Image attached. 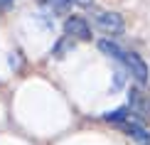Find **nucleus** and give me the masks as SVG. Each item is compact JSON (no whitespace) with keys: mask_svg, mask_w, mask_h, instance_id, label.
I'll list each match as a JSON object with an SVG mask.
<instances>
[{"mask_svg":"<svg viewBox=\"0 0 150 145\" xmlns=\"http://www.w3.org/2000/svg\"><path fill=\"white\" fill-rule=\"evenodd\" d=\"M93 27L106 32V35H121L126 30V22H123V17L118 12L106 10V12H96L93 15Z\"/></svg>","mask_w":150,"mask_h":145,"instance_id":"nucleus-1","label":"nucleus"},{"mask_svg":"<svg viewBox=\"0 0 150 145\" xmlns=\"http://www.w3.org/2000/svg\"><path fill=\"white\" fill-rule=\"evenodd\" d=\"M128 108L138 118H150V93L143 86H130L128 89Z\"/></svg>","mask_w":150,"mask_h":145,"instance_id":"nucleus-2","label":"nucleus"},{"mask_svg":"<svg viewBox=\"0 0 150 145\" xmlns=\"http://www.w3.org/2000/svg\"><path fill=\"white\" fill-rule=\"evenodd\" d=\"M121 64H126V69L133 74V79L138 81L140 86L148 84V64H145V62H143L135 52H128V49H126V57H123Z\"/></svg>","mask_w":150,"mask_h":145,"instance_id":"nucleus-3","label":"nucleus"},{"mask_svg":"<svg viewBox=\"0 0 150 145\" xmlns=\"http://www.w3.org/2000/svg\"><path fill=\"white\" fill-rule=\"evenodd\" d=\"M64 32H67V37L86 42V40H91V22H86L84 17H69L64 22Z\"/></svg>","mask_w":150,"mask_h":145,"instance_id":"nucleus-4","label":"nucleus"},{"mask_svg":"<svg viewBox=\"0 0 150 145\" xmlns=\"http://www.w3.org/2000/svg\"><path fill=\"white\" fill-rule=\"evenodd\" d=\"M121 130H123L126 135H130L138 145H150V130L145 128V121H140V118L123 123V125H121Z\"/></svg>","mask_w":150,"mask_h":145,"instance_id":"nucleus-5","label":"nucleus"},{"mask_svg":"<svg viewBox=\"0 0 150 145\" xmlns=\"http://www.w3.org/2000/svg\"><path fill=\"white\" fill-rule=\"evenodd\" d=\"M98 49H101L103 54H108L113 62H123V57H126V49L118 45V42H113V40H98Z\"/></svg>","mask_w":150,"mask_h":145,"instance_id":"nucleus-6","label":"nucleus"},{"mask_svg":"<svg viewBox=\"0 0 150 145\" xmlns=\"http://www.w3.org/2000/svg\"><path fill=\"white\" fill-rule=\"evenodd\" d=\"M47 5H49L54 12H64V10L71 5V0H47Z\"/></svg>","mask_w":150,"mask_h":145,"instance_id":"nucleus-7","label":"nucleus"},{"mask_svg":"<svg viewBox=\"0 0 150 145\" xmlns=\"http://www.w3.org/2000/svg\"><path fill=\"white\" fill-rule=\"evenodd\" d=\"M71 5H79V8H91L93 0H71Z\"/></svg>","mask_w":150,"mask_h":145,"instance_id":"nucleus-8","label":"nucleus"},{"mask_svg":"<svg viewBox=\"0 0 150 145\" xmlns=\"http://www.w3.org/2000/svg\"><path fill=\"white\" fill-rule=\"evenodd\" d=\"M0 3H3V5H5V8H8V5L12 3V0H0Z\"/></svg>","mask_w":150,"mask_h":145,"instance_id":"nucleus-9","label":"nucleus"}]
</instances>
